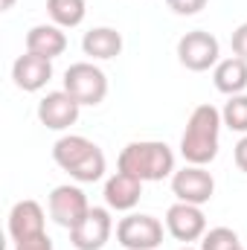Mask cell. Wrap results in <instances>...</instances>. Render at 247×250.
I'll return each mask as SVG.
<instances>
[{
  "instance_id": "26",
  "label": "cell",
  "mask_w": 247,
  "mask_h": 250,
  "mask_svg": "<svg viewBox=\"0 0 247 250\" xmlns=\"http://www.w3.org/2000/svg\"><path fill=\"white\" fill-rule=\"evenodd\" d=\"M178 250H195V248H192V245H184V248H178Z\"/></svg>"
},
{
  "instance_id": "12",
  "label": "cell",
  "mask_w": 247,
  "mask_h": 250,
  "mask_svg": "<svg viewBox=\"0 0 247 250\" xmlns=\"http://www.w3.org/2000/svg\"><path fill=\"white\" fill-rule=\"evenodd\" d=\"M12 79L21 90L35 93V90L47 87V82L53 79V62L44 56H35V53H23L12 64Z\"/></svg>"
},
{
  "instance_id": "10",
  "label": "cell",
  "mask_w": 247,
  "mask_h": 250,
  "mask_svg": "<svg viewBox=\"0 0 247 250\" xmlns=\"http://www.w3.org/2000/svg\"><path fill=\"white\" fill-rule=\"evenodd\" d=\"M82 105L67 93V90H53L38 102V120L47 125L50 131H64L70 125H76Z\"/></svg>"
},
{
  "instance_id": "9",
  "label": "cell",
  "mask_w": 247,
  "mask_h": 250,
  "mask_svg": "<svg viewBox=\"0 0 247 250\" xmlns=\"http://www.w3.org/2000/svg\"><path fill=\"white\" fill-rule=\"evenodd\" d=\"M166 230H169L178 242H184V245L201 242L204 233H206V215L201 212V207L178 201V204H172V207L166 209Z\"/></svg>"
},
{
  "instance_id": "2",
  "label": "cell",
  "mask_w": 247,
  "mask_h": 250,
  "mask_svg": "<svg viewBox=\"0 0 247 250\" xmlns=\"http://www.w3.org/2000/svg\"><path fill=\"white\" fill-rule=\"evenodd\" d=\"M120 172H128L134 178L145 181H163L175 175V151L166 143L157 140H140V143H128L120 151L117 160Z\"/></svg>"
},
{
  "instance_id": "27",
  "label": "cell",
  "mask_w": 247,
  "mask_h": 250,
  "mask_svg": "<svg viewBox=\"0 0 247 250\" xmlns=\"http://www.w3.org/2000/svg\"><path fill=\"white\" fill-rule=\"evenodd\" d=\"M239 250H245V248H239Z\"/></svg>"
},
{
  "instance_id": "17",
  "label": "cell",
  "mask_w": 247,
  "mask_h": 250,
  "mask_svg": "<svg viewBox=\"0 0 247 250\" xmlns=\"http://www.w3.org/2000/svg\"><path fill=\"white\" fill-rule=\"evenodd\" d=\"M212 82L221 93L227 96H236V93H245L247 87V62L233 56V59H224V62L215 64L212 70Z\"/></svg>"
},
{
  "instance_id": "20",
  "label": "cell",
  "mask_w": 247,
  "mask_h": 250,
  "mask_svg": "<svg viewBox=\"0 0 247 250\" xmlns=\"http://www.w3.org/2000/svg\"><path fill=\"white\" fill-rule=\"evenodd\" d=\"M239 248H242L239 233L230 230V227H212L201 239V250H239Z\"/></svg>"
},
{
  "instance_id": "21",
  "label": "cell",
  "mask_w": 247,
  "mask_h": 250,
  "mask_svg": "<svg viewBox=\"0 0 247 250\" xmlns=\"http://www.w3.org/2000/svg\"><path fill=\"white\" fill-rule=\"evenodd\" d=\"M206 3H209V0H166V6H169L175 15H184V18L198 15L201 9H206Z\"/></svg>"
},
{
  "instance_id": "5",
  "label": "cell",
  "mask_w": 247,
  "mask_h": 250,
  "mask_svg": "<svg viewBox=\"0 0 247 250\" xmlns=\"http://www.w3.org/2000/svg\"><path fill=\"white\" fill-rule=\"evenodd\" d=\"M218 56H221V47H218V38L212 32L192 29L178 41V62L192 73H204V70L215 67Z\"/></svg>"
},
{
  "instance_id": "4",
  "label": "cell",
  "mask_w": 247,
  "mask_h": 250,
  "mask_svg": "<svg viewBox=\"0 0 247 250\" xmlns=\"http://www.w3.org/2000/svg\"><path fill=\"white\" fill-rule=\"evenodd\" d=\"M117 242L125 250H157L163 245V224L154 215L131 212L117 224Z\"/></svg>"
},
{
  "instance_id": "11",
  "label": "cell",
  "mask_w": 247,
  "mask_h": 250,
  "mask_svg": "<svg viewBox=\"0 0 247 250\" xmlns=\"http://www.w3.org/2000/svg\"><path fill=\"white\" fill-rule=\"evenodd\" d=\"M44 209L38 201L32 198H23L12 207L9 212V236L12 242H26V239H35V236H44Z\"/></svg>"
},
{
  "instance_id": "3",
  "label": "cell",
  "mask_w": 247,
  "mask_h": 250,
  "mask_svg": "<svg viewBox=\"0 0 247 250\" xmlns=\"http://www.w3.org/2000/svg\"><path fill=\"white\" fill-rule=\"evenodd\" d=\"M64 90L79 105H99L108 96V76L90 62H76L64 70Z\"/></svg>"
},
{
  "instance_id": "19",
  "label": "cell",
  "mask_w": 247,
  "mask_h": 250,
  "mask_svg": "<svg viewBox=\"0 0 247 250\" xmlns=\"http://www.w3.org/2000/svg\"><path fill=\"white\" fill-rule=\"evenodd\" d=\"M221 123L227 125L230 131L247 134V93H236L224 102L221 108Z\"/></svg>"
},
{
  "instance_id": "8",
  "label": "cell",
  "mask_w": 247,
  "mask_h": 250,
  "mask_svg": "<svg viewBox=\"0 0 247 250\" xmlns=\"http://www.w3.org/2000/svg\"><path fill=\"white\" fill-rule=\"evenodd\" d=\"M114 233V218L105 207H90L84 221L70 230V242L76 250H102Z\"/></svg>"
},
{
  "instance_id": "25",
  "label": "cell",
  "mask_w": 247,
  "mask_h": 250,
  "mask_svg": "<svg viewBox=\"0 0 247 250\" xmlns=\"http://www.w3.org/2000/svg\"><path fill=\"white\" fill-rule=\"evenodd\" d=\"M0 6H3V12H6V9H12V6H15V0H3Z\"/></svg>"
},
{
  "instance_id": "13",
  "label": "cell",
  "mask_w": 247,
  "mask_h": 250,
  "mask_svg": "<svg viewBox=\"0 0 247 250\" xmlns=\"http://www.w3.org/2000/svg\"><path fill=\"white\" fill-rule=\"evenodd\" d=\"M105 204L108 209H117V212H131L140 198H143V181L128 175V172H117L105 181Z\"/></svg>"
},
{
  "instance_id": "24",
  "label": "cell",
  "mask_w": 247,
  "mask_h": 250,
  "mask_svg": "<svg viewBox=\"0 0 247 250\" xmlns=\"http://www.w3.org/2000/svg\"><path fill=\"white\" fill-rule=\"evenodd\" d=\"M233 160H236V166L247 175V134L236 143V148H233Z\"/></svg>"
},
{
  "instance_id": "15",
  "label": "cell",
  "mask_w": 247,
  "mask_h": 250,
  "mask_svg": "<svg viewBox=\"0 0 247 250\" xmlns=\"http://www.w3.org/2000/svg\"><path fill=\"white\" fill-rule=\"evenodd\" d=\"M82 50H84V56L99 59V62L117 59V56L123 53V35H120L114 26H93L90 32H84Z\"/></svg>"
},
{
  "instance_id": "1",
  "label": "cell",
  "mask_w": 247,
  "mask_h": 250,
  "mask_svg": "<svg viewBox=\"0 0 247 250\" xmlns=\"http://www.w3.org/2000/svg\"><path fill=\"white\" fill-rule=\"evenodd\" d=\"M221 111L209 102L198 105L189 114L186 131L181 137V154L192 166H206L218 154V134H221Z\"/></svg>"
},
{
  "instance_id": "22",
  "label": "cell",
  "mask_w": 247,
  "mask_h": 250,
  "mask_svg": "<svg viewBox=\"0 0 247 250\" xmlns=\"http://www.w3.org/2000/svg\"><path fill=\"white\" fill-rule=\"evenodd\" d=\"M230 44H233V53H236L239 59H245V62H247V23L236 26V32H233Z\"/></svg>"
},
{
  "instance_id": "23",
  "label": "cell",
  "mask_w": 247,
  "mask_h": 250,
  "mask_svg": "<svg viewBox=\"0 0 247 250\" xmlns=\"http://www.w3.org/2000/svg\"><path fill=\"white\" fill-rule=\"evenodd\" d=\"M15 250H53V239L44 233V236H35V239H26V242H18Z\"/></svg>"
},
{
  "instance_id": "6",
  "label": "cell",
  "mask_w": 247,
  "mask_h": 250,
  "mask_svg": "<svg viewBox=\"0 0 247 250\" xmlns=\"http://www.w3.org/2000/svg\"><path fill=\"white\" fill-rule=\"evenodd\" d=\"M47 207H50V218H53L59 227H64V230L79 227V224L84 221V215L90 212L87 195H84L79 187H70V184L53 189Z\"/></svg>"
},
{
  "instance_id": "16",
  "label": "cell",
  "mask_w": 247,
  "mask_h": 250,
  "mask_svg": "<svg viewBox=\"0 0 247 250\" xmlns=\"http://www.w3.org/2000/svg\"><path fill=\"white\" fill-rule=\"evenodd\" d=\"M96 148V143H90L87 137H82V134H67L62 137L56 146H53V160L62 166L67 175H73L84 160H87V154Z\"/></svg>"
},
{
  "instance_id": "14",
  "label": "cell",
  "mask_w": 247,
  "mask_h": 250,
  "mask_svg": "<svg viewBox=\"0 0 247 250\" xmlns=\"http://www.w3.org/2000/svg\"><path fill=\"white\" fill-rule=\"evenodd\" d=\"M67 50V35L62 32V26L56 23H38L26 32V53L44 56V59H59Z\"/></svg>"
},
{
  "instance_id": "18",
  "label": "cell",
  "mask_w": 247,
  "mask_h": 250,
  "mask_svg": "<svg viewBox=\"0 0 247 250\" xmlns=\"http://www.w3.org/2000/svg\"><path fill=\"white\" fill-rule=\"evenodd\" d=\"M47 15L56 26L73 29L84 21L87 15V3L84 0H47Z\"/></svg>"
},
{
  "instance_id": "7",
  "label": "cell",
  "mask_w": 247,
  "mask_h": 250,
  "mask_svg": "<svg viewBox=\"0 0 247 250\" xmlns=\"http://www.w3.org/2000/svg\"><path fill=\"white\" fill-rule=\"evenodd\" d=\"M172 192H175V198L184 201V204L204 207V204L212 198V192H215V181H212V175H209L204 166L186 163L184 169H178V172L172 175Z\"/></svg>"
}]
</instances>
